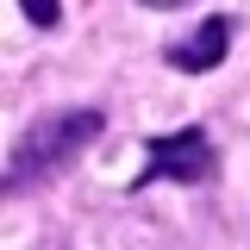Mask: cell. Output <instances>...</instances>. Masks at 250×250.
<instances>
[{"mask_svg": "<svg viewBox=\"0 0 250 250\" xmlns=\"http://www.w3.org/2000/svg\"><path fill=\"white\" fill-rule=\"evenodd\" d=\"M25 6V25L38 31H62V0H19Z\"/></svg>", "mask_w": 250, "mask_h": 250, "instance_id": "cell-4", "label": "cell"}, {"mask_svg": "<svg viewBox=\"0 0 250 250\" xmlns=\"http://www.w3.org/2000/svg\"><path fill=\"white\" fill-rule=\"evenodd\" d=\"M219 175V144L207 125H175V131H150L144 138V169L131 175V194L156 182H175V188H207Z\"/></svg>", "mask_w": 250, "mask_h": 250, "instance_id": "cell-2", "label": "cell"}, {"mask_svg": "<svg viewBox=\"0 0 250 250\" xmlns=\"http://www.w3.org/2000/svg\"><path fill=\"white\" fill-rule=\"evenodd\" d=\"M231 38H238V19L231 13H213V19H200L188 38H169L163 44V62L175 75H213L219 62H225V50H231Z\"/></svg>", "mask_w": 250, "mask_h": 250, "instance_id": "cell-3", "label": "cell"}, {"mask_svg": "<svg viewBox=\"0 0 250 250\" xmlns=\"http://www.w3.org/2000/svg\"><path fill=\"white\" fill-rule=\"evenodd\" d=\"M138 6H150V13H182V6H194V0H138Z\"/></svg>", "mask_w": 250, "mask_h": 250, "instance_id": "cell-5", "label": "cell"}, {"mask_svg": "<svg viewBox=\"0 0 250 250\" xmlns=\"http://www.w3.org/2000/svg\"><path fill=\"white\" fill-rule=\"evenodd\" d=\"M100 131H106V113H100V106H57V113L31 119L25 131L13 138V150H6L0 194L13 200V194H25V188L57 182L62 169H75V156L88 150Z\"/></svg>", "mask_w": 250, "mask_h": 250, "instance_id": "cell-1", "label": "cell"}]
</instances>
